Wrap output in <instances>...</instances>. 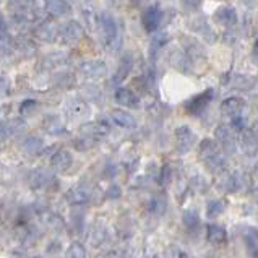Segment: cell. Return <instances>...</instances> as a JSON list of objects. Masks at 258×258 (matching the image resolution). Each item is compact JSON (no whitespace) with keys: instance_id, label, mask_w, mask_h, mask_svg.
Masks as SVG:
<instances>
[{"instance_id":"obj_11","label":"cell","mask_w":258,"mask_h":258,"mask_svg":"<svg viewBox=\"0 0 258 258\" xmlns=\"http://www.w3.org/2000/svg\"><path fill=\"white\" fill-rule=\"evenodd\" d=\"M167 258H187V255L180 252V250H177V248H172L171 252H169Z\"/></svg>"},{"instance_id":"obj_2","label":"cell","mask_w":258,"mask_h":258,"mask_svg":"<svg viewBox=\"0 0 258 258\" xmlns=\"http://www.w3.org/2000/svg\"><path fill=\"white\" fill-rule=\"evenodd\" d=\"M72 163V156L67 153V151H60V153H57L55 156L52 158V164L54 167L57 169H60V171H63V169H67Z\"/></svg>"},{"instance_id":"obj_6","label":"cell","mask_w":258,"mask_h":258,"mask_svg":"<svg viewBox=\"0 0 258 258\" xmlns=\"http://www.w3.org/2000/svg\"><path fill=\"white\" fill-rule=\"evenodd\" d=\"M88 191L86 190H83V188H73L72 190V194H70V198L75 203H85L86 200H88Z\"/></svg>"},{"instance_id":"obj_3","label":"cell","mask_w":258,"mask_h":258,"mask_svg":"<svg viewBox=\"0 0 258 258\" xmlns=\"http://www.w3.org/2000/svg\"><path fill=\"white\" fill-rule=\"evenodd\" d=\"M86 256V250L82 244H72L67 250V253H65V258H85Z\"/></svg>"},{"instance_id":"obj_1","label":"cell","mask_w":258,"mask_h":258,"mask_svg":"<svg viewBox=\"0 0 258 258\" xmlns=\"http://www.w3.org/2000/svg\"><path fill=\"white\" fill-rule=\"evenodd\" d=\"M226 239H227V234L223 227H219V226L208 227V240L211 242V244H215V245L224 244Z\"/></svg>"},{"instance_id":"obj_5","label":"cell","mask_w":258,"mask_h":258,"mask_svg":"<svg viewBox=\"0 0 258 258\" xmlns=\"http://www.w3.org/2000/svg\"><path fill=\"white\" fill-rule=\"evenodd\" d=\"M182 221H183V224L188 227V229H191V227H195L198 224V215L195 211H185V213H183V216H182Z\"/></svg>"},{"instance_id":"obj_9","label":"cell","mask_w":258,"mask_h":258,"mask_svg":"<svg viewBox=\"0 0 258 258\" xmlns=\"http://www.w3.org/2000/svg\"><path fill=\"white\" fill-rule=\"evenodd\" d=\"M114 119H115V122L123 125V127H130V125L134 123V119L125 112H114Z\"/></svg>"},{"instance_id":"obj_8","label":"cell","mask_w":258,"mask_h":258,"mask_svg":"<svg viewBox=\"0 0 258 258\" xmlns=\"http://www.w3.org/2000/svg\"><path fill=\"white\" fill-rule=\"evenodd\" d=\"M211 98L210 93H205V96H202V98H197L194 99V106H190V110L191 112H197V110H200L206 102H208V99Z\"/></svg>"},{"instance_id":"obj_10","label":"cell","mask_w":258,"mask_h":258,"mask_svg":"<svg viewBox=\"0 0 258 258\" xmlns=\"http://www.w3.org/2000/svg\"><path fill=\"white\" fill-rule=\"evenodd\" d=\"M117 101L122 102V104H132V102H135L134 96H132L128 91H123V90L117 93Z\"/></svg>"},{"instance_id":"obj_12","label":"cell","mask_w":258,"mask_h":258,"mask_svg":"<svg viewBox=\"0 0 258 258\" xmlns=\"http://www.w3.org/2000/svg\"><path fill=\"white\" fill-rule=\"evenodd\" d=\"M119 195H120V188H117V187H110L109 191H107L109 198H115V197H119Z\"/></svg>"},{"instance_id":"obj_4","label":"cell","mask_w":258,"mask_h":258,"mask_svg":"<svg viewBox=\"0 0 258 258\" xmlns=\"http://www.w3.org/2000/svg\"><path fill=\"white\" fill-rule=\"evenodd\" d=\"M143 23H145L146 28H148V31H153V29L156 28L158 23H159V12L158 10H150L148 13H146Z\"/></svg>"},{"instance_id":"obj_7","label":"cell","mask_w":258,"mask_h":258,"mask_svg":"<svg viewBox=\"0 0 258 258\" xmlns=\"http://www.w3.org/2000/svg\"><path fill=\"white\" fill-rule=\"evenodd\" d=\"M224 211V205L221 202H211L208 205V218H218Z\"/></svg>"}]
</instances>
